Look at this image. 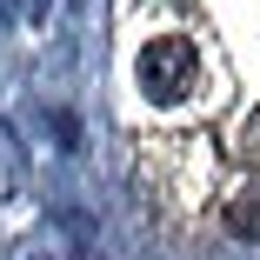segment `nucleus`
Instances as JSON below:
<instances>
[{"label":"nucleus","mask_w":260,"mask_h":260,"mask_svg":"<svg viewBox=\"0 0 260 260\" xmlns=\"http://www.w3.org/2000/svg\"><path fill=\"white\" fill-rule=\"evenodd\" d=\"M134 80L153 107H180V100L200 93V47L193 34H153L134 60Z\"/></svg>","instance_id":"f257e3e1"},{"label":"nucleus","mask_w":260,"mask_h":260,"mask_svg":"<svg viewBox=\"0 0 260 260\" xmlns=\"http://www.w3.org/2000/svg\"><path fill=\"white\" fill-rule=\"evenodd\" d=\"M240 160L260 174V107H253V114H247V127H240Z\"/></svg>","instance_id":"7ed1b4c3"},{"label":"nucleus","mask_w":260,"mask_h":260,"mask_svg":"<svg viewBox=\"0 0 260 260\" xmlns=\"http://www.w3.org/2000/svg\"><path fill=\"white\" fill-rule=\"evenodd\" d=\"M7 20H14V0H0V27H7Z\"/></svg>","instance_id":"20e7f679"},{"label":"nucleus","mask_w":260,"mask_h":260,"mask_svg":"<svg viewBox=\"0 0 260 260\" xmlns=\"http://www.w3.org/2000/svg\"><path fill=\"white\" fill-rule=\"evenodd\" d=\"M227 234H247V240H260V174L253 180H240L234 193H227Z\"/></svg>","instance_id":"f03ea898"}]
</instances>
